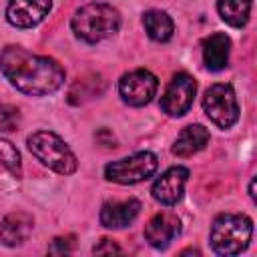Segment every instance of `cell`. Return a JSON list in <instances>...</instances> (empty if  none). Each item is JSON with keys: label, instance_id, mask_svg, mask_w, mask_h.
Returning a JSON list of instances; mask_svg holds the SVG:
<instances>
[{"label": "cell", "instance_id": "cell-1", "mask_svg": "<svg viewBox=\"0 0 257 257\" xmlns=\"http://www.w3.org/2000/svg\"><path fill=\"white\" fill-rule=\"evenodd\" d=\"M0 70L16 90L30 96L56 92L64 84V68L54 58L32 54L14 44L0 52Z\"/></svg>", "mask_w": 257, "mask_h": 257}, {"label": "cell", "instance_id": "cell-2", "mask_svg": "<svg viewBox=\"0 0 257 257\" xmlns=\"http://www.w3.org/2000/svg\"><path fill=\"white\" fill-rule=\"evenodd\" d=\"M72 30L84 42H100L120 28V12L102 2H90L80 6L72 16Z\"/></svg>", "mask_w": 257, "mask_h": 257}, {"label": "cell", "instance_id": "cell-3", "mask_svg": "<svg viewBox=\"0 0 257 257\" xmlns=\"http://www.w3.org/2000/svg\"><path fill=\"white\" fill-rule=\"evenodd\" d=\"M253 237V221L241 213H225L213 221L211 227V247L217 255L231 257L245 251Z\"/></svg>", "mask_w": 257, "mask_h": 257}, {"label": "cell", "instance_id": "cell-4", "mask_svg": "<svg viewBox=\"0 0 257 257\" xmlns=\"http://www.w3.org/2000/svg\"><path fill=\"white\" fill-rule=\"evenodd\" d=\"M28 151L48 169L60 175H72L76 171V157L70 147L52 131H36L26 139Z\"/></svg>", "mask_w": 257, "mask_h": 257}, {"label": "cell", "instance_id": "cell-5", "mask_svg": "<svg viewBox=\"0 0 257 257\" xmlns=\"http://www.w3.org/2000/svg\"><path fill=\"white\" fill-rule=\"evenodd\" d=\"M157 167H159L157 155L149 151H141L120 161L108 163L104 167V177L118 185H135V183H141L153 177Z\"/></svg>", "mask_w": 257, "mask_h": 257}, {"label": "cell", "instance_id": "cell-6", "mask_svg": "<svg viewBox=\"0 0 257 257\" xmlns=\"http://www.w3.org/2000/svg\"><path fill=\"white\" fill-rule=\"evenodd\" d=\"M203 108L219 128H231L239 120V104L231 84L219 82L205 90Z\"/></svg>", "mask_w": 257, "mask_h": 257}, {"label": "cell", "instance_id": "cell-7", "mask_svg": "<svg viewBox=\"0 0 257 257\" xmlns=\"http://www.w3.org/2000/svg\"><path fill=\"white\" fill-rule=\"evenodd\" d=\"M157 86L159 80L153 72L145 70V68H137L126 72L120 82H118V92L122 96V100L131 106H145L153 100V96L157 94Z\"/></svg>", "mask_w": 257, "mask_h": 257}, {"label": "cell", "instance_id": "cell-8", "mask_svg": "<svg viewBox=\"0 0 257 257\" xmlns=\"http://www.w3.org/2000/svg\"><path fill=\"white\" fill-rule=\"evenodd\" d=\"M195 92H197V82L191 74H187V72L175 74L173 80L169 82L165 94L161 96L163 112L169 116H183L185 112H189Z\"/></svg>", "mask_w": 257, "mask_h": 257}, {"label": "cell", "instance_id": "cell-9", "mask_svg": "<svg viewBox=\"0 0 257 257\" xmlns=\"http://www.w3.org/2000/svg\"><path fill=\"white\" fill-rule=\"evenodd\" d=\"M52 8V0H10L6 20L16 28H32L42 22Z\"/></svg>", "mask_w": 257, "mask_h": 257}, {"label": "cell", "instance_id": "cell-10", "mask_svg": "<svg viewBox=\"0 0 257 257\" xmlns=\"http://www.w3.org/2000/svg\"><path fill=\"white\" fill-rule=\"evenodd\" d=\"M189 179V169L185 167H171L167 169L153 185L151 193L153 199L159 201L161 205H177L183 199V191H185V183Z\"/></svg>", "mask_w": 257, "mask_h": 257}, {"label": "cell", "instance_id": "cell-11", "mask_svg": "<svg viewBox=\"0 0 257 257\" xmlns=\"http://www.w3.org/2000/svg\"><path fill=\"white\" fill-rule=\"evenodd\" d=\"M181 233V221L175 213L163 211L151 217V221L145 225V239L155 249H165L171 245V241Z\"/></svg>", "mask_w": 257, "mask_h": 257}, {"label": "cell", "instance_id": "cell-12", "mask_svg": "<svg viewBox=\"0 0 257 257\" xmlns=\"http://www.w3.org/2000/svg\"><path fill=\"white\" fill-rule=\"evenodd\" d=\"M32 227H34L32 215L22 211L10 213L0 223V243L6 247H18L30 237Z\"/></svg>", "mask_w": 257, "mask_h": 257}, {"label": "cell", "instance_id": "cell-13", "mask_svg": "<svg viewBox=\"0 0 257 257\" xmlns=\"http://www.w3.org/2000/svg\"><path fill=\"white\" fill-rule=\"evenodd\" d=\"M139 211H141V203L137 199L104 203L100 209V223L106 229H122L137 219Z\"/></svg>", "mask_w": 257, "mask_h": 257}, {"label": "cell", "instance_id": "cell-14", "mask_svg": "<svg viewBox=\"0 0 257 257\" xmlns=\"http://www.w3.org/2000/svg\"><path fill=\"white\" fill-rule=\"evenodd\" d=\"M231 40L225 32H213L203 40V62L209 70H223L229 62Z\"/></svg>", "mask_w": 257, "mask_h": 257}, {"label": "cell", "instance_id": "cell-15", "mask_svg": "<svg viewBox=\"0 0 257 257\" xmlns=\"http://www.w3.org/2000/svg\"><path fill=\"white\" fill-rule=\"evenodd\" d=\"M209 143V131L203 124H189L185 126L177 141L173 143V155L177 157H191L199 151H203Z\"/></svg>", "mask_w": 257, "mask_h": 257}, {"label": "cell", "instance_id": "cell-16", "mask_svg": "<svg viewBox=\"0 0 257 257\" xmlns=\"http://www.w3.org/2000/svg\"><path fill=\"white\" fill-rule=\"evenodd\" d=\"M143 24H145L147 34L157 42H167L175 30L171 16L163 10H147L143 14Z\"/></svg>", "mask_w": 257, "mask_h": 257}, {"label": "cell", "instance_id": "cell-17", "mask_svg": "<svg viewBox=\"0 0 257 257\" xmlns=\"http://www.w3.org/2000/svg\"><path fill=\"white\" fill-rule=\"evenodd\" d=\"M251 6H253V0H219L217 2V10L221 18L235 28H241L249 22Z\"/></svg>", "mask_w": 257, "mask_h": 257}, {"label": "cell", "instance_id": "cell-18", "mask_svg": "<svg viewBox=\"0 0 257 257\" xmlns=\"http://www.w3.org/2000/svg\"><path fill=\"white\" fill-rule=\"evenodd\" d=\"M0 165L12 175V177H22V163H20V153L18 149L8 141L0 137Z\"/></svg>", "mask_w": 257, "mask_h": 257}, {"label": "cell", "instance_id": "cell-19", "mask_svg": "<svg viewBox=\"0 0 257 257\" xmlns=\"http://www.w3.org/2000/svg\"><path fill=\"white\" fill-rule=\"evenodd\" d=\"M20 126V112L12 104H2L0 106V131L4 133H14Z\"/></svg>", "mask_w": 257, "mask_h": 257}, {"label": "cell", "instance_id": "cell-20", "mask_svg": "<svg viewBox=\"0 0 257 257\" xmlns=\"http://www.w3.org/2000/svg\"><path fill=\"white\" fill-rule=\"evenodd\" d=\"M74 249V237H56L50 247H48V253L52 255H62V253H70Z\"/></svg>", "mask_w": 257, "mask_h": 257}, {"label": "cell", "instance_id": "cell-21", "mask_svg": "<svg viewBox=\"0 0 257 257\" xmlns=\"http://www.w3.org/2000/svg\"><path fill=\"white\" fill-rule=\"evenodd\" d=\"M92 253L94 255H110V253H120V247L114 243V241H110V239H102L94 249H92Z\"/></svg>", "mask_w": 257, "mask_h": 257}, {"label": "cell", "instance_id": "cell-22", "mask_svg": "<svg viewBox=\"0 0 257 257\" xmlns=\"http://www.w3.org/2000/svg\"><path fill=\"white\" fill-rule=\"evenodd\" d=\"M249 195H251V199H255V179H251V183H249Z\"/></svg>", "mask_w": 257, "mask_h": 257}]
</instances>
